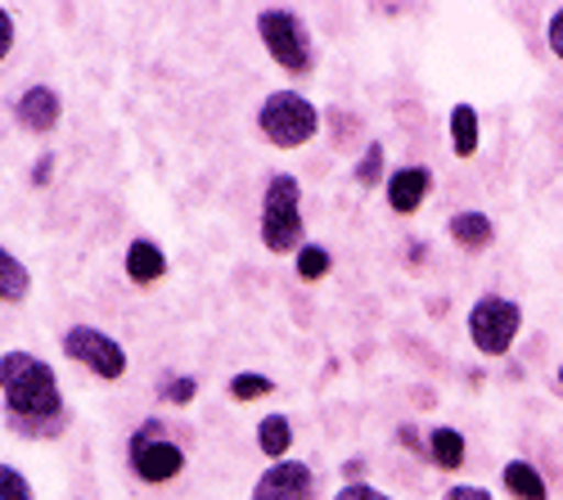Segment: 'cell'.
<instances>
[{
    "label": "cell",
    "mask_w": 563,
    "mask_h": 500,
    "mask_svg": "<svg viewBox=\"0 0 563 500\" xmlns=\"http://www.w3.org/2000/svg\"><path fill=\"white\" fill-rule=\"evenodd\" d=\"M195 392H199V384H195V379H172V384L163 388V397H167L172 405H190V401H195Z\"/></svg>",
    "instance_id": "obj_22"
},
{
    "label": "cell",
    "mask_w": 563,
    "mask_h": 500,
    "mask_svg": "<svg viewBox=\"0 0 563 500\" xmlns=\"http://www.w3.org/2000/svg\"><path fill=\"white\" fill-rule=\"evenodd\" d=\"M0 392L10 405V429L27 433V437H45L59 433L64 424V397H59V379L32 352H5L0 356Z\"/></svg>",
    "instance_id": "obj_1"
},
{
    "label": "cell",
    "mask_w": 563,
    "mask_h": 500,
    "mask_svg": "<svg viewBox=\"0 0 563 500\" xmlns=\"http://www.w3.org/2000/svg\"><path fill=\"white\" fill-rule=\"evenodd\" d=\"M298 276H302V280L330 276V253H324L320 244H302V248H298Z\"/></svg>",
    "instance_id": "obj_18"
},
{
    "label": "cell",
    "mask_w": 563,
    "mask_h": 500,
    "mask_svg": "<svg viewBox=\"0 0 563 500\" xmlns=\"http://www.w3.org/2000/svg\"><path fill=\"white\" fill-rule=\"evenodd\" d=\"M483 141V126H478V109L474 104H455L451 109V149L455 158H474Z\"/></svg>",
    "instance_id": "obj_12"
},
{
    "label": "cell",
    "mask_w": 563,
    "mask_h": 500,
    "mask_svg": "<svg viewBox=\"0 0 563 500\" xmlns=\"http://www.w3.org/2000/svg\"><path fill=\"white\" fill-rule=\"evenodd\" d=\"M442 500H492V491H483V487H451Z\"/></svg>",
    "instance_id": "obj_26"
},
{
    "label": "cell",
    "mask_w": 563,
    "mask_h": 500,
    "mask_svg": "<svg viewBox=\"0 0 563 500\" xmlns=\"http://www.w3.org/2000/svg\"><path fill=\"white\" fill-rule=\"evenodd\" d=\"M545 36H550V51L563 59V10H554V14H550V27H545Z\"/></svg>",
    "instance_id": "obj_24"
},
{
    "label": "cell",
    "mask_w": 563,
    "mask_h": 500,
    "mask_svg": "<svg viewBox=\"0 0 563 500\" xmlns=\"http://www.w3.org/2000/svg\"><path fill=\"white\" fill-rule=\"evenodd\" d=\"M158 429L163 424L150 420L145 429H135V437H131V469L145 482H172L185 469V451L176 442H167Z\"/></svg>",
    "instance_id": "obj_7"
},
{
    "label": "cell",
    "mask_w": 563,
    "mask_h": 500,
    "mask_svg": "<svg viewBox=\"0 0 563 500\" xmlns=\"http://www.w3.org/2000/svg\"><path fill=\"white\" fill-rule=\"evenodd\" d=\"M311 491H316L311 465H302V460H275L257 478L253 500H311Z\"/></svg>",
    "instance_id": "obj_8"
},
{
    "label": "cell",
    "mask_w": 563,
    "mask_h": 500,
    "mask_svg": "<svg viewBox=\"0 0 563 500\" xmlns=\"http://www.w3.org/2000/svg\"><path fill=\"white\" fill-rule=\"evenodd\" d=\"M262 244L271 253L302 248V190L289 171H275L262 195Z\"/></svg>",
    "instance_id": "obj_2"
},
{
    "label": "cell",
    "mask_w": 563,
    "mask_h": 500,
    "mask_svg": "<svg viewBox=\"0 0 563 500\" xmlns=\"http://www.w3.org/2000/svg\"><path fill=\"white\" fill-rule=\"evenodd\" d=\"M429 190H433V171L429 167H401V171H393L388 176V208L393 212H419V203L429 199Z\"/></svg>",
    "instance_id": "obj_9"
},
{
    "label": "cell",
    "mask_w": 563,
    "mask_h": 500,
    "mask_svg": "<svg viewBox=\"0 0 563 500\" xmlns=\"http://www.w3.org/2000/svg\"><path fill=\"white\" fill-rule=\"evenodd\" d=\"M0 500H32L27 478L19 469H10V465H0Z\"/></svg>",
    "instance_id": "obj_21"
},
{
    "label": "cell",
    "mask_w": 563,
    "mask_h": 500,
    "mask_svg": "<svg viewBox=\"0 0 563 500\" xmlns=\"http://www.w3.org/2000/svg\"><path fill=\"white\" fill-rule=\"evenodd\" d=\"M64 356L77 360V366H86L90 375H100V379H122L126 375V352L118 338H109L104 330L96 325H73L64 334Z\"/></svg>",
    "instance_id": "obj_6"
},
{
    "label": "cell",
    "mask_w": 563,
    "mask_h": 500,
    "mask_svg": "<svg viewBox=\"0 0 563 500\" xmlns=\"http://www.w3.org/2000/svg\"><path fill=\"white\" fill-rule=\"evenodd\" d=\"M14 118H19V126H27L36 135L55 131L59 126V96H55L51 86H32V90H23V96H19Z\"/></svg>",
    "instance_id": "obj_10"
},
{
    "label": "cell",
    "mask_w": 563,
    "mask_h": 500,
    "mask_svg": "<svg viewBox=\"0 0 563 500\" xmlns=\"http://www.w3.org/2000/svg\"><path fill=\"white\" fill-rule=\"evenodd\" d=\"M257 446H262V456L285 460V456H289V446H294V429H289V420H285V415H266V420L257 424Z\"/></svg>",
    "instance_id": "obj_16"
},
{
    "label": "cell",
    "mask_w": 563,
    "mask_h": 500,
    "mask_svg": "<svg viewBox=\"0 0 563 500\" xmlns=\"http://www.w3.org/2000/svg\"><path fill=\"white\" fill-rule=\"evenodd\" d=\"M446 231H451V240H455L460 248H487V244L496 240V225H492L487 212H455Z\"/></svg>",
    "instance_id": "obj_13"
},
{
    "label": "cell",
    "mask_w": 563,
    "mask_h": 500,
    "mask_svg": "<svg viewBox=\"0 0 563 500\" xmlns=\"http://www.w3.org/2000/svg\"><path fill=\"white\" fill-rule=\"evenodd\" d=\"M429 456L438 469H460L464 465V437L460 429H433L429 433Z\"/></svg>",
    "instance_id": "obj_17"
},
{
    "label": "cell",
    "mask_w": 563,
    "mask_h": 500,
    "mask_svg": "<svg viewBox=\"0 0 563 500\" xmlns=\"http://www.w3.org/2000/svg\"><path fill=\"white\" fill-rule=\"evenodd\" d=\"M257 126H262V135L271 145L298 149L316 135L320 113H316V104L307 96H298V90H275V96H266V104L257 113Z\"/></svg>",
    "instance_id": "obj_3"
},
{
    "label": "cell",
    "mask_w": 563,
    "mask_h": 500,
    "mask_svg": "<svg viewBox=\"0 0 563 500\" xmlns=\"http://www.w3.org/2000/svg\"><path fill=\"white\" fill-rule=\"evenodd\" d=\"M559 388H563V366H559Z\"/></svg>",
    "instance_id": "obj_29"
},
{
    "label": "cell",
    "mask_w": 563,
    "mask_h": 500,
    "mask_svg": "<svg viewBox=\"0 0 563 500\" xmlns=\"http://www.w3.org/2000/svg\"><path fill=\"white\" fill-rule=\"evenodd\" d=\"M519 330H523V307L509 298L487 293L468 311V338H474V347L483 356H505L514 347V338H519Z\"/></svg>",
    "instance_id": "obj_5"
},
{
    "label": "cell",
    "mask_w": 563,
    "mask_h": 500,
    "mask_svg": "<svg viewBox=\"0 0 563 500\" xmlns=\"http://www.w3.org/2000/svg\"><path fill=\"white\" fill-rule=\"evenodd\" d=\"M27 289H32L27 266H23L10 248H0V302H23Z\"/></svg>",
    "instance_id": "obj_15"
},
{
    "label": "cell",
    "mask_w": 563,
    "mask_h": 500,
    "mask_svg": "<svg viewBox=\"0 0 563 500\" xmlns=\"http://www.w3.org/2000/svg\"><path fill=\"white\" fill-rule=\"evenodd\" d=\"M356 180H361V186H379V180H384V145L379 141H374L365 149V158L356 163Z\"/></svg>",
    "instance_id": "obj_20"
},
{
    "label": "cell",
    "mask_w": 563,
    "mask_h": 500,
    "mask_svg": "<svg viewBox=\"0 0 563 500\" xmlns=\"http://www.w3.org/2000/svg\"><path fill=\"white\" fill-rule=\"evenodd\" d=\"M401 442H406V446H410V451H424V442H419V437H415V433H410V429H401Z\"/></svg>",
    "instance_id": "obj_28"
},
{
    "label": "cell",
    "mask_w": 563,
    "mask_h": 500,
    "mask_svg": "<svg viewBox=\"0 0 563 500\" xmlns=\"http://www.w3.org/2000/svg\"><path fill=\"white\" fill-rule=\"evenodd\" d=\"M51 167H55V158H51V154H45V158L36 163V176H32V180H36V186H45V180H51Z\"/></svg>",
    "instance_id": "obj_27"
},
{
    "label": "cell",
    "mask_w": 563,
    "mask_h": 500,
    "mask_svg": "<svg viewBox=\"0 0 563 500\" xmlns=\"http://www.w3.org/2000/svg\"><path fill=\"white\" fill-rule=\"evenodd\" d=\"M126 276H131L135 285H154V280H163V276H167V257H163V248L150 244V240H135V244L126 248Z\"/></svg>",
    "instance_id": "obj_11"
},
{
    "label": "cell",
    "mask_w": 563,
    "mask_h": 500,
    "mask_svg": "<svg viewBox=\"0 0 563 500\" xmlns=\"http://www.w3.org/2000/svg\"><path fill=\"white\" fill-rule=\"evenodd\" d=\"M257 32H262L266 55L285 73H311V36H307V27H302V19L294 10L266 5L257 14Z\"/></svg>",
    "instance_id": "obj_4"
},
{
    "label": "cell",
    "mask_w": 563,
    "mask_h": 500,
    "mask_svg": "<svg viewBox=\"0 0 563 500\" xmlns=\"http://www.w3.org/2000/svg\"><path fill=\"white\" fill-rule=\"evenodd\" d=\"M500 478H505V491H509L514 500H550L545 478H541L537 465H528V460H509Z\"/></svg>",
    "instance_id": "obj_14"
},
{
    "label": "cell",
    "mask_w": 563,
    "mask_h": 500,
    "mask_svg": "<svg viewBox=\"0 0 563 500\" xmlns=\"http://www.w3.org/2000/svg\"><path fill=\"white\" fill-rule=\"evenodd\" d=\"M266 392H275V384H271L266 375H234V379H230V397H234V401H257V397H266Z\"/></svg>",
    "instance_id": "obj_19"
},
{
    "label": "cell",
    "mask_w": 563,
    "mask_h": 500,
    "mask_svg": "<svg viewBox=\"0 0 563 500\" xmlns=\"http://www.w3.org/2000/svg\"><path fill=\"white\" fill-rule=\"evenodd\" d=\"M334 500H393V496H384L379 487H369V482H347Z\"/></svg>",
    "instance_id": "obj_23"
},
{
    "label": "cell",
    "mask_w": 563,
    "mask_h": 500,
    "mask_svg": "<svg viewBox=\"0 0 563 500\" xmlns=\"http://www.w3.org/2000/svg\"><path fill=\"white\" fill-rule=\"evenodd\" d=\"M10 45H14V19H10L5 5H0V59L10 55Z\"/></svg>",
    "instance_id": "obj_25"
}]
</instances>
